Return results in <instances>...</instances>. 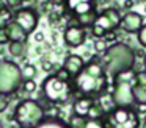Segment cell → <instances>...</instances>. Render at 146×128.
I'll list each match as a JSON object with an SVG mask.
<instances>
[{
    "mask_svg": "<svg viewBox=\"0 0 146 128\" xmlns=\"http://www.w3.org/2000/svg\"><path fill=\"white\" fill-rule=\"evenodd\" d=\"M72 87L74 92H79L80 95L93 97V98H98L107 92L108 75L102 61L91 59L90 62H85L82 72L72 78Z\"/></svg>",
    "mask_w": 146,
    "mask_h": 128,
    "instance_id": "cell-1",
    "label": "cell"
},
{
    "mask_svg": "<svg viewBox=\"0 0 146 128\" xmlns=\"http://www.w3.org/2000/svg\"><path fill=\"white\" fill-rule=\"evenodd\" d=\"M102 64L107 70V75L113 78L119 72L133 69V66H135V50L124 42H115L111 45H108V49L104 52Z\"/></svg>",
    "mask_w": 146,
    "mask_h": 128,
    "instance_id": "cell-2",
    "label": "cell"
},
{
    "mask_svg": "<svg viewBox=\"0 0 146 128\" xmlns=\"http://www.w3.org/2000/svg\"><path fill=\"white\" fill-rule=\"evenodd\" d=\"M137 70L135 69H127L123 70L119 74H116L111 78V100H113L115 106H133V95H132V89L137 84Z\"/></svg>",
    "mask_w": 146,
    "mask_h": 128,
    "instance_id": "cell-3",
    "label": "cell"
},
{
    "mask_svg": "<svg viewBox=\"0 0 146 128\" xmlns=\"http://www.w3.org/2000/svg\"><path fill=\"white\" fill-rule=\"evenodd\" d=\"M13 117L19 128H35L46 117V108L38 100L25 98L17 103Z\"/></svg>",
    "mask_w": 146,
    "mask_h": 128,
    "instance_id": "cell-4",
    "label": "cell"
},
{
    "mask_svg": "<svg viewBox=\"0 0 146 128\" xmlns=\"http://www.w3.org/2000/svg\"><path fill=\"white\" fill-rule=\"evenodd\" d=\"M41 91L42 97L52 105H64L74 94L72 81H63L55 74L44 78L41 84Z\"/></svg>",
    "mask_w": 146,
    "mask_h": 128,
    "instance_id": "cell-5",
    "label": "cell"
},
{
    "mask_svg": "<svg viewBox=\"0 0 146 128\" xmlns=\"http://www.w3.org/2000/svg\"><path fill=\"white\" fill-rule=\"evenodd\" d=\"M105 128H140V116L133 106H115L102 119Z\"/></svg>",
    "mask_w": 146,
    "mask_h": 128,
    "instance_id": "cell-6",
    "label": "cell"
},
{
    "mask_svg": "<svg viewBox=\"0 0 146 128\" xmlns=\"http://www.w3.org/2000/svg\"><path fill=\"white\" fill-rule=\"evenodd\" d=\"M24 83L21 67L14 61L0 59V94L11 95Z\"/></svg>",
    "mask_w": 146,
    "mask_h": 128,
    "instance_id": "cell-7",
    "label": "cell"
},
{
    "mask_svg": "<svg viewBox=\"0 0 146 128\" xmlns=\"http://www.w3.org/2000/svg\"><path fill=\"white\" fill-rule=\"evenodd\" d=\"M121 12L118 11L116 8L113 6H108V8L102 9L101 12L98 14V19L96 22L93 24L91 27V34L94 37H105L107 34L113 33L115 30H118L121 25Z\"/></svg>",
    "mask_w": 146,
    "mask_h": 128,
    "instance_id": "cell-8",
    "label": "cell"
},
{
    "mask_svg": "<svg viewBox=\"0 0 146 128\" xmlns=\"http://www.w3.org/2000/svg\"><path fill=\"white\" fill-rule=\"evenodd\" d=\"M14 22L19 24L27 34H32L38 28L39 14L36 9L30 8V6H22L17 11H14Z\"/></svg>",
    "mask_w": 146,
    "mask_h": 128,
    "instance_id": "cell-9",
    "label": "cell"
},
{
    "mask_svg": "<svg viewBox=\"0 0 146 128\" xmlns=\"http://www.w3.org/2000/svg\"><path fill=\"white\" fill-rule=\"evenodd\" d=\"M63 39H64V44H66L68 47L77 49V47L85 44L86 30L82 27H79V25H69L63 33Z\"/></svg>",
    "mask_w": 146,
    "mask_h": 128,
    "instance_id": "cell-10",
    "label": "cell"
},
{
    "mask_svg": "<svg viewBox=\"0 0 146 128\" xmlns=\"http://www.w3.org/2000/svg\"><path fill=\"white\" fill-rule=\"evenodd\" d=\"M145 25V20H143V16L138 14L135 11H127L126 14L121 17V25L119 27L123 28L126 33H130V34H137L141 27Z\"/></svg>",
    "mask_w": 146,
    "mask_h": 128,
    "instance_id": "cell-11",
    "label": "cell"
},
{
    "mask_svg": "<svg viewBox=\"0 0 146 128\" xmlns=\"http://www.w3.org/2000/svg\"><path fill=\"white\" fill-rule=\"evenodd\" d=\"M94 3H96V0H64L63 5H64V9L76 17V16H80L83 12H88L91 9H94L96 8Z\"/></svg>",
    "mask_w": 146,
    "mask_h": 128,
    "instance_id": "cell-12",
    "label": "cell"
},
{
    "mask_svg": "<svg viewBox=\"0 0 146 128\" xmlns=\"http://www.w3.org/2000/svg\"><path fill=\"white\" fill-rule=\"evenodd\" d=\"M94 103H96V98H93V97L80 95L72 105V114L83 119H88V114L91 111V108L94 106Z\"/></svg>",
    "mask_w": 146,
    "mask_h": 128,
    "instance_id": "cell-13",
    "label": "cell"
},
{
    "mask_svg": "<svg viewBox=\"0 0 146 128\" xmlns=\"http://www.w3.org/2000/svg\"><path fill=\"white\" fill-rule=\"evenodd\" d=\"M83 67H85V61H83V58L80 55H69L63 62V69L68 70V74L72 78L77 77L82 72Z\"/></svg>",
    "mask_w": 146,
    "mask_h": 128,
    "instance_id": "cell-14",
    "label": "cell"
},
{
    "mask_svg": "<svg viewBox=\"0 0 146 128\" xmlns=\"http://www.w3.org/2000/svg\"><path fill=\"white\" fill-rule=\"evenodd\" d=\"M5 31H7V36L10 42H25L27 37H29V34L24 31V28L19 24H16L14 20L5 28Z\"/></svg>",
    "mask_w": 146,
    "mask_h": 128,
    "instance_id": "cell-15",
    "label": "cell"
},
{
    "mask_svg": "<svg viewBox=\"0 0 146 128\" xmlns=\"http://www.w3.org/2000/svg\"><path fill=\"white\" fill-rule=\"evenodd\" d=\"M35 128H69L68 122H64L63 119L57 117V116H46L41 120V123Z\"/></svg>",
    "mask_w": 146,
    "mask_h": 128,
    "instance_id": "cell-16",
    "label": "cell"
},
{
    "mask_svg": "<svg viewBox=\"0 0 146 128\" xmlns=\"http://www.w3.org/2000/svg\"><path fill=\"white\" fill-rule=\"evenodd\" d=\"M98 14L99 12L96 11V8L94 9H91V11H88V12H83V14H80V16H76V20H77V24L76 25H79V27H82V28H91L93 27V24L96 22V19H98Z\"/></svg>",
    "mask_w": 146,
    "mask_h": 128,
    "instance_id": "cell-17",
    "label": "cell"
},
{
    "mask_svg": "<svg viewBox=\"0 0 146 128\" xmlns=\"http://www.w3.org/2000/svg\"><path fill=\"white\" fill-rule=\"evenodd\" d=\"M14 20V12L7 5L0 6V30H5Z\"/></svg>",
    "mask_w": 146,
    "mask_h": 128,
    "instance_id": "cell-18",
    "label": "cell"
},
{
    "mask_svg": "<svg viewBox=\"0 0 146 128\" xmlns=\"http://www.w3.org/2000/svg\"><path fill=\"white\" fill-rule=\"evenodd\" d=\"M133 95V105H146V86L135 84L132 89Z\"/></svg>",
    "mask_w": 146,
    "mask_h": 128,
    "instance_id": "cell-19",
    "label": "cell"
},
{
    "mask_svg": "<svg viewBox=\"0 0 146 128\" xmlns=\"http://www.w3.org/2000/svg\"><path fill=\"white\" fill-rule=\"evenodd\" d=\"M8 52L14 58H21L25 53V42H8Z\"/></svg>",
    "mask_w": 146,
    "mask_h": 128,
    "instance_id": "cell-20",
    "label": "cell"
},
{
    "mask_svg": "<svg viewBox=\"0 0 146 128\" xmlns=\"http://www.w3.org/2000/svg\"><path fill=\"white\" fill-rule=\"evenodd\" d=\"M21 72H22V78H24V80H33V78L36 77V74H38V70H36L35 66L29 64V62H25V64L21 67Z\"/></svg>",
    "mask_w": 146,
    "mask_h": 128,
    "instance_id": "cell-21",
    "label": "cell"
},
{
    "mask_svg": "<svg viewBox=\"0 0 146 128\" xmlns=\"http://www.w3.org/2000/svg\"><path fill=\"white\" fill-rule=\"evenodd\" d=\"M85 122H86V119L72 114L69 117V120H68V127H69V128H83V127H85Z\"/></svg>",
    "mask_w": 146,
    "mask_h": 128,
    "instance_id": "cell-22",
    "label": "cell"
},
{
    "mask_svg": "<svg viewBox=\"0 0 146 128\" xmlns=\"http://www.w3.org/2000/svg\"><path fill=\"white\" fill-rule=\"evenodd\" d=\"M83 128H105V127H104V122L101 119H86Z\"/></svg>",
    "mask_w": 146,
    "mask_h": 128,
    "instance_id": "cell-23",
    "label": "cell"
},
{
    "mask_svg": "<svg viewBox=\"0 0 146 128\" xmlns=\"http://www.w3.org/2000/svg\"><path fill=\"white\" fill-rule=\"evenodd\" d=\"M22 89H24V92L32 94V92H35V91H36V83H35L33 80H24Z\"/></svg>",
    "mask_w": 146,
    "mask_h": 128,
    "instance_id": "cell-24",
    "label": "cell"
},
{
    "mask_svg": "<svg viewBox=\"0 0 146 128\" xmlns=\"http://www.w3.org/2000/svg\"><path fill=\"white\" fill-rule=\"evenodd\" d=\"M22 0H5V5L8 6V8L11 9V11H17L19 8H22Z\"/></svg>",
    "mask_w": 146,
    "mask_h": 128,
    "instance_id": "cell-25",
    "label": "cell"
},
{
    "mask_svg": "<svg viewBox=\"0 0 146 128\" xmlns=\"http://www.w3.org/2000/svg\"><path fill=\"white\" fill-rule=\"evenodd\" d=\"M137 84L140 86H146V69H141V70H137Z\"/></svg>",
    "mask_w": 146,
    "mask_h": 128,
    "instance_id": "cell-26",
    "label": "cell"
},
{
    "mask_svg": "<svg viewBox=\"0 0 146 128\" xmlns=\"http://www.w3.org/2000/svg\"><path fill=\"white\" fill-rule=\"evenodd\" d=\"M137 39H138L140 45L146 49V25H143L141 30H140L138 33H137Z\"/></svg>",
    "mask_w": 146,
    "mask_h": 128,
    "instance_id": "cell-27",
    "label": "cell"
},
{
    "mask_svg": "<svg viewBox=\"0 0 146 128\" xmlns=\"http://www.w3.org/2000/svg\"><path fill=\"white\" fill-rule=\"evenodd\" d=\"M107 49H108V44L105 42L104 39H99V41H96V42H94V50L98 53H104Z\"/></svg>",
    "mask_w": 146,
    "mask_h": 128,
    "instance_id": "cell-28",
    "label": "cell"
},
{
    "mask_svg": "<svg viewBox=\"0 0 146 128\" xmlns=\"http://www.w3.org/2000/svg\"><path fill=\"white\" fill-rule=\"evenodd\" d=\"M55 75H57V77L60 78V80H63V81H72V77H71V75L68 74V70H64L63 67L58 69L57 74H55Z\"/></svg>",
    "mask_w": 146,
    "mask_h": 128,
    "instance_id": "cell-29",
    "label": "cell"
},
{
    "mask_svg": "<svg viewBox=\"0 0 146 128\" xmlns=\"http://www.w3.org/2000/svg\"><path fill=\"white\" fill-rule=\"evenodd\" d=\"M8 103H10L8 95H5V94H0V112L5 111V109L8 108Z\"/></svg>",
    "mask_w": 146,
    "mask_h": 128,
    "instance_id": "cell-30",
    "label": "cell"
},
{
    "mask_svg": "<svg viewBox=\"0 0 146 128\" xmlns=\"http://www.w3.org/2000/svg\"><path fill=\"white\" fill-rule=\"evenodd\" d=\"M61 19V14H58V12H50L49 14V22L50 24H57V22H60Z\"/></svg>",
    "mask_w": 146,
    "mask_h": 128,
    "instance_id": "cell-31",
    "label": "cell"
},
{
    "mask_svg": "<svg viewBox=\"0 0 146 128\" xmlns=\"http://www.w3.org/2000/svg\"><path fill=\"white\" fill-rule=\"evenodd\" d=\"M8 36H7V31L5 30H0V45H3V44H8Z\"/></svg>",
    "mask_w": 146,
    "mask_h": 128,
    "instance_id": "cell-32",
    "label": "cell"
},
{
    "mask_svg": "<svg viewBox=\"0 0 146 128\" xmlns=\"http://www.w3.org/2000/svg\"><path fill=\"white\" fill-rule=\"evenodd\" d=\"M133 109L137 111V114L141 116V114H146V105H135Z\"/></svg>",
    "mask_w": 146,
    "mask_h": 128,
    "instance_id": "cell-33",
    "label": "cell"
},
{
    "mask_svg": "<svg viewBox=\"0 0 146 128\" xmlns=\"http://www.w3.org/2000/svg\"><path fill=\"white\" fill-rule=\"evenodd\" d=\"M41 67H42V70H44V72H50L52 67H54V64L49 62V61H42L41 62Z\"/></svg>",
    "mask_w": 146,
    "mask_h": 128,
    "instance_id": "cell-34",
    "label": "cell"
},
{
    "mask_svg": "<svg viewBox=\"0 0 146 128\" xmlns=\"http://www.w3.org/2000/svg\"><path fill=\"white\" fill-rule=\"evenodd\" d=\"M35 42H39L41 44L42 41H44V33H42V31H35Z\"/></svg>",
    "mask_w": 146,
    "mask_h": 128,
    "instance_id": "cell-35",
    "label": "cell"
},
{
    "mask_svg": "<svg viewBox=\"0 0 146 128\" xmlns=\"http://www.w3.org/2000/svg\"><path fill=\"white\" fill-rule=\"evenodd\" d=\"M132 5H133V0H126L124 2V8H130Z\"/></svg>",
    "mask_w": 146,
    "mask_h": 128,
    "instance_id": "cell-36",
    "label": "cell"
},
{
    "mask_svg": "<svg viewBox=\"0 0 146 128\" xmlns=\"http://www.w3.org/2000/svg\"><path fill=\"white\" fill-rule=\"evenodd\" d=\"M50 3H55V5H61V3H64V0H49Z\"/></svg>",
    "mask_w": 146,
    "mask_h": 128,
    "instance_id": "cell-37",
    "label": "cell"
},
{
    "mask_svg": "<svg viewBox=\"0 0 146 128\" xmlns=\"http://www.w3.org/2000/svg\"><path fill=\"white\" fill-rule=\"evenodd\" d=\"M143 66H145V67H143V69H146V55L143 56Z\"/></svg>",
    "mask_w": 146,
    "mask_h": 128,
    "instance_id": "cell-38",
    "label": "cell"
},
{
    "mask_svg": "<svg viewBox=\"0 0 146 128\" xmlns=\"http://www.w3.org/2000/svg\"><path fill=\"white\" fill-rule=\"evenodd\" d=\"M0 128H3V125H2V122H0Z\"/></svg>",
    "mask_w": 146,
    "mask_h": 128,
    "instance_id": "cell-39",
    "label": "cell"
},
{
    "mask_svg": "<svg viewBox=\"0 0 146 128\" xmlns=\"http://www.w3.org/2000/svg\"><path fill=\"white\" fill-rule=\"evenodd\" d=\"M22 2H30V0H22Z\"/></svg>",
    "mask_w": 146,
    "mask_h": 128,
    "instance_id": "cell-40",
    "label": "cell"
},
{
    "mask_svg": "<svg viewBox=\"0 0 146 128\" xmlns=\"http://www.w3.org/2000/svg\"><path fill=\"white\" fill-rule=\"evenodd\" d=\"M0 6H2V0H0Z\"/></svg>",
    "mask_w": 146,
    "mask_h": 128,
    "instance_id": "cell-41",
    "label": "cell"
}]
</instances>
